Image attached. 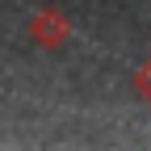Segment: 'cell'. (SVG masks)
<instances>
[{"instance_id":"obj_1","label":"cell","mask_w":151,"mask_h":151,"mask_svg":"<svg viewBox=\"0 0 151 151\" xmlns=\"http://www.w3.org/2000/svg\"><path fill=\"white\" fill-rule=\"evenodd\" d=\"M29 34H34V42H42V46H59L67 38V17L59 9H42V13H34Z\"/></svg>"},{"instance_id":"obj_2","label":"cell","mask_w":151,"mask_h":151,"mask_svg":"<svg viewBox=\"0 0 151 151\" xmlns=\"http://www.w3.org/2000/svg\"><path fill=\"white\" fill-rule=\"evenodd\" d=\"M139 92L151 101V59H147V63H143V71H139Z\"/></svg>"}]
</instances>
